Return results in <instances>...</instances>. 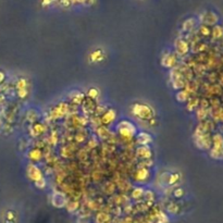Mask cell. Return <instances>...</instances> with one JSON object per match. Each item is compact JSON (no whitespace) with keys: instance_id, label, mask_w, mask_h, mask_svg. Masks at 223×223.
Masks as SVG:
<instances>
[{"instance_id":"obj_1","label":"cell","mask_w":223,"mask_h":223,"mask_svg":"<svg viewBox=\"0 0 223 223\" xmlns=\"http://www.w3.org/2000/svg\"><path fill=\"white\" fill-rule=\"evenodd\" d=\"M132 113L140 120H150L154 116V109L145 103H135L132 107Z\"/></svg>"},{"instance_id":"obj_2","label":"cell","mask_w":223,"mask_h":223,"mask_svg":"<svg viewBox=\"0 0 223 223\" xmlns=\"http://www.w3.org/2000/svg\"><path fill=\"white\" fill-rule=\"evenodd\" d=\"M116 129H118L119 134L125 138H131L136 134L135 125L132 124L129 121H122V122H120Z\"/></svg>"},{"instance_id":"obj_3","label":"cell","mask_w":223,"mask_h":223,"mask_svg":"<svg viewBox=\"0 0 223 223\" xmlns=\"http://www.w3.org/2000/svg\"><path fill=\"white\" fill-rule=\"evenodd\" d=\"M26 172H27L28 178H31L32 181H34V183L39 182L40 180H43L44 176L41 174V171L39 170V168L37 167L36 164H33V163H30L27 165V169H26Z\"/></svg>"},{"instance_id":"obj_4","label":"cell","mask_w":223,"mask_h":223,"mask_svg":"<svg viewBox=\"0 0 223 223\" xmlns=\"http://www.w3.org/2000/svg\"><path fill=\"white\" fill-rule=\"evenodd\" d=\"M51 202L55 207L61 208V207H64L67 205V198L60 192H54L51 196Z\"/></svg>"},{"instance_id":"obj_5","label":"cell","mask_w":223,"mask_h":223,"mask_svg":"<svg viewBox=\"0 0 223 223\" xmlns=\"http://www.w3.org/2000/svg\"><path fill=\"white\" fill-rule=\"evenodd\" d=\"M136 154H137L138 158L149 159L152 156V151L149 148V146H140L136 150Z\"/></svg>"},{"instance_id":"obj_6","label":"cell","mask_w":223,"mask_h":223,"mask_svg":"<svg viewBox=\"0 0 223 223\" xmlns=\"http://www.w3.org/2000/svg\"><path fill=\"white\" fill-rule=\"evenodd\" d=\"M152 142L151 135L146 132H142V133L137 134V143L140 146H148L149 143Z\"/></svg>"},{"instance_id":"obj_7","label":"cell","mask_w":223,"mask_h":223,"mask_svg":"<svg viewBox=\"0 0 223 223\" xmlns=\"http://www.w3.org/2000/svg\"><path fill=\"white\" fill-rule=\"evenodd\" d=\"M175 49L178 55L183 56V55L187 54V51H188V45H187L186 41L182 40V39H178L175 43Z\"/></svg>"},{"instance_id":"obj_8","label":"cell","mask_w":223,"mask_h":223,"mask_svg":"<svg viewBox=\"0 0 223 223\" xmlns=\"http://www.w3.org/2000/svg\"><path fill=\"white\" fill-rule=\"evenodd\" d=\"M175 62H176V59L172 54L164 55V57L162 58V65L163 67H165V68H169V69L170 68H172V67H174Z\"/></svg>"},{"instance_id":"obj_9","label":"cell","mask_w":223,"mask_h":223,"mask_svg":"<svg viewBox=\"0 0 223 223\" xmlns=\"http://www.w3.org/2000/svg\"><path fill=\"white\" fill-rule=\"evenodd\" d=\"M148 176H149V171L146 169V168H143V169H140L137 172H136L135 178H136V181H138V182H144L145 180H147Z\"/></svg>"},{"instance_id":"obj_10","label":"cell","mask_w":223,"mask_h":223,"mask_svg":"<svg viewBox=\"0 0 223 223\" xmlns=\"http://www.w3.org/2000/svg\"><path fill=\"white\" fill-rule=\"evenodd\" d=\"M116 112H114L113 110H109V111H107L102 116V122L105 123V124L111 123V122H113V120L116 119Z\"/></svg>"},{"instance_id":"obj_11","label":"cell","mask_w":223,"mask_h":223,"mask_svg":"<svg viewBox=\"0 0 223 223\" xmlns=\"http://www.w3.org/2000/svg\"><path fill=\"white\" fill-rule=\"evenodd\" d=\"M28 158L32 161H39L41 159V151L37 148L32 149L28 154Z\"/></svg>"},{"instance_id":"obj_12","label":"cell","mask_w":223,"mask_h":223,"mask_svg":"<svg viewBox=\"0 0 223 223\" xmlns=\"http://www.w3.org/2000/svg\"><path fill=\"white\" fill-rule=\"evenodd\" d=\"M102 51L101 50H96V51L92 52L90 54V60L94 61V62H98V61L102 60Z\"/></svg>"},{"instance_id":"obj_13","label":"cell","mask_w":223,"mask_h":223,"mask_svg":"<svg viewBox=\"0 0 223 223\" xmlns=\"http://www.w3.org/2000/svg\"><path fill=\"white\" fill-rule=\"evenodd\" d=\"M71 100L73 101L74 103H81L82 101L84 100V95L82 94V93L74 92V95L71 96Z\"/></svg>"},{"instance_id":"obj_14","label":"cell","mask_w":223,"mask_h":223,"mask_svg":"<svg viewBox=\"0 0 223 223\" xmlns=\"http://www.w3.org/2000/svg\"><path fill=\"white\" fill-rule=\"evenodd\" d=\"M145 195V192L143 188H140V187H138V188H135L133 191V193H132V196H133L135 199H137V198H140L142 196Z\"/></svg>"},{"instance_id":"obj_15","label":"cell","mask_w":223,"mask_h":223,"mask_svg":"<svg viewBox=\"0 0 223 223\" xmlns=\"http://www.w3.org/2000/svg\"><path fill=\"white\" fill-rule=\"evenodd\" d=\"M178 174H170L169 175V178L167 180V182H168V184L169 185H173V184H175L176 182L178 181Z\"/></svg>"},{"instance_id":"obj_16","label":"cell","mask_w":223,"mask_h":223,"mask_svg":"<svg viewBox=\"0 0 223 223\" xmlns=\"http://www.w3.org/2000/svg\"><path fill=\"white\" fill-rule=\"evenodd\" d=\"M87 95H88V96H89L92 99H96L97 97L99 96V92H98V89H97V88L92 87V88H89V90H88Z\"/></svg>"},{"instance_id":"obj_17","label":"cell","mask_w":223,"mask_h":223,"mask_svg":"<svg viewBox=\"0 0 223 223\" xmlns=\"http://www.w3.org/2000/svg\"><path fill=\"white\" fill-rule=\"evenodd\" d=\"M40 129L43 130V129H45L44 127V125H41V124H36L34 126V130H33V132H34V134H35V132H37L36 133V135H39V134H41L44 131H40Z\"/></svg>"},{"instance_id":"obj_18","label":"cell","mask_w":223,"mask_h":223,"mask_svg":"<svg viewBox=\"0 0 223 223\" xmlns=\"http://www.w3.org/2000/svg\"><path fill=\"white\" fill-rule=\"evenodd\" d=\"M186 98H187V95H186V93L185 92H180L178 94V101H185L186 100Z\"/></svg>"},{"instance_id":"obj_19","label":"cell","mask_w":223,"mask_h":223,"mask_svg":"<svg viewBox=\"0 0 223 223\" xmlns=\"http://www.w3.org/2000/svg\"><path fill=\"white\" fill-rule=\"evenodd\" d=\"M35 185H36L38 188H44V187L46 186V181H45V178H43V180H40L39 182H37V183H35Z\"/></svg>"},{"instance_id":"obj_20","label":"cell","mask_w":223,"mask_h":223,"mask_svg":"<svg viewBox=\"0 0 223 223\" xmlns=\"http://www.w3.org/2000/svg\"><path fill=\"white\" fill-rule=\"evenodd\" d=\"M183 189L182 188H178L176 191H174V195H175V197H181V196L183 195Z\"/></svg>"}]
</instances>
